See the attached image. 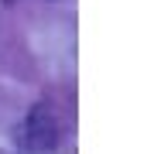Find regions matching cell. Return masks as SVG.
I'll return each mask as SVG.
<instances>
[{"label": "cell", "mask_w": 154, "mask_h": 154, "mask_svg": "<svg viewBox=\"0 0 154 154\" xmlns=\"http://www.w3.org/2000/svg\"><path fill=\"white\" fill-rule=\"evenodd\" d=\"M55 140H58V130L51 113L45 106H34L21 123V147L31 154H45V151H55Z\"/></svg>", "instance_id": "cell-1"}]
</instances>
